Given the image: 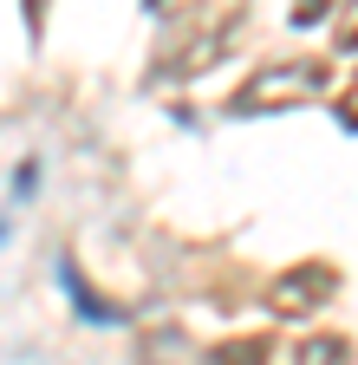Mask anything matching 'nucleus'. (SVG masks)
<instances>
[{
    "instance_id": "f257e3e1",
    "label": "nucleus",
    "mask_w": 358,
    "mask_h": 365,
    "mask_svg": "<svg viewBox=\"0 0 358 365\" xmlns=\"http://www.w3.org/2000/svg\"><path fill=\"white\" fill-rule=\"evenodd\" d=\"M326 78H320V66H287V72H267V78H254L248 91H241V111H287L293 98H312Z\"/></svg>"
},
{
    "instance_id": "f03ea898",
    "label": "nucleus",
    "mask_w": 358,
    "mask_h": 365,
    "mask_svg": "<svg viewBox=\"0 0 358 365\" xmlns=\"http://www.w3.org/2000/svg\"><path fill=\"white\" fill-rule=\"evenodd\" d=\"M293 359H300V365H345V346H339V339H312V346H300Z\"/></svg>"
},
{
    "instance_id": "7ed1b4c3",
    "label": "nucleus",
    "mask_w": 358,
    "mask_h": 365,
    "mask_svg": "<svg viewBox=\"0 0 358 365\" xmlns=\"http://www.w3.org/2000/svg\"><path fill=\"white\" fill-rule=\"evenodd\" d=\"M26 7H33V14H39V0H26Z\"/></svg>"
}]
</instances>
